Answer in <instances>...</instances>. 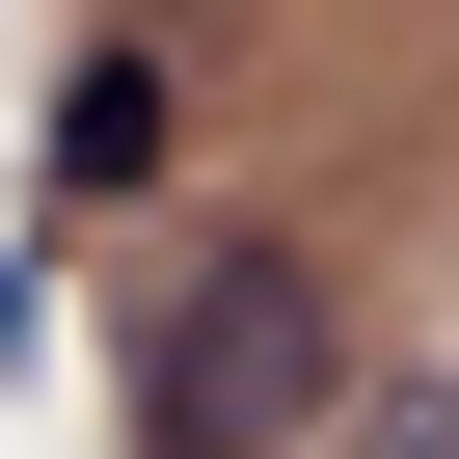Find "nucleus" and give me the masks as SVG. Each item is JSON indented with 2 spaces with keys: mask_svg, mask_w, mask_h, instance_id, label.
<instances>
[{
  "mask_svg": "<svg viewBox=\"0 0 459 459\" xmlns=\"http://www.w3.org/2000/svg\"><path fill=\"white\" fill-rule=\"evenodd\" d=\"M325 459H459V378H351V405H325Z\"/></svg>",
  "mask_w": 459,
  "mask_h": 459,
  "instance_id": "7ed1b4c3",
  "label": "nucleus"
},
{
  "mask_svg": "<svg viewBox=\"0 0 459 459\" xmlns=\"http://www.w3.org/2000/svg\"><path fill=\"white\" fill-rule=\"evenodd\" d=\"M162 162H189V55L162 28H82L55 55V216H162Z\"/></svg>",
  "mask_w": 459,
  "mask_h": 459,
  "instance_id": "f03ea898",
  "label": "nucleus"
},
{
  "mask_svg": "<svg viewBox=\"0 0 459 459\" xmlns=\"http://www.w3.org/2000/svg\"><path fill=\"white\" fill-rule=\"evenodd\" d=\"M108 378H135V459H325V405H351V298H325L298 244H162Z\"/></svg>",
  "mask_w": 459,
  "mask_h": 459,
  "instance_id": "f257e3e1",
  "label": "nucleus"
}]
</instances>
